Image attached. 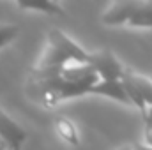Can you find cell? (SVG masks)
I'll use <instances>...</instances> for the list:
<instances>
[{
  "instance_id": "cell-1",
  "label": "cell",
  "mask_w": 152,
  "mask_h": 150,
  "mask_svg": "<svg viewBox=\"0 0 152 150\" xmlns=\"http://www.w3.org/2000/svg\"><path fill=\"white\" fill-rule=\"evenodd\" d=\"M66 64H87V51L62 30L48 32V46L39 60V69L62 67Z\"/></svg>"
},
{
  "instance_id": "cell-5",
  "label": "cell",
  "mask_w": 152,
  "mask_h": 150,
  "mask_svg": "<svg viewBox=\"0 0 152 150\" xmlns=\"http://www.w3.org/2000/svg\"><path fill=\"white\" fill-rule=\"evenodd\" d=\"M88 94H94V95H103V97H110L117 103H122V104H129V99L124 92V87H122V81L117 79V81H97Z\"/></svg>"
},
{
  "instance_id": "cell-9",
  "label": "cell",
  "mask_w": 152,
  "mask_h": 150,
  "mask_svg": "<svg viewBox=\"0 0 152 150\" xmlns=\"http://www.w3.org/2000/svg\"><path fill=\"white\" fill-rule=\"evenodd\" d=\"M55 131H57V134L64 140V141H67L69 145H78L80 143V140H78V133H76V125L69 120V118H66V117H58L57 120H55Z\"/></svg>"
},
{
  "instance_id": "cell-10",
  "label": "cell",
  "mask_w": 152,
  "mask_h": 150,
  "mask_svg": "<svg viewBox=\"0 0 152 150\" xmlns=\"http://www.w3.org/2000/svg\"><path fill=\"white\" fill-rule=\"evenodd\" d=\"M20 28L16 25H11V23H0V50L4 46H7L9 42H12L16 36H18Z\"/></svg>"
},
{
  "instance_id": "cell-8",
  "label": "cell",
  "mask_w": 152,
  "mask_h": 150,
  "mask_svg": "<svg viewBox=\"0 0 152 150\" xmlns=\"http://www.w3.org/2000/svg\"><path fill=\"white\" fill-rule=\"evenodd\" d=\"M18 7H20V9H28V11H41V12L50 14V16L64 14L62 5H58L57 2H50V0H39V2H27V0H21V2H18Z\"/></svg>"
},
{
  "instance_id": "cell-2",
  "label": "cell",
  "mask_w": 152,
  "mask_h": 150,
  "mask_svg": "<svg viewBox=\"0 0 152 150\" xmlns=\"http://www.w3.org/2000/svg\"><path fill=\"white\" fill-rule=\"evenodd\" d=\"M87 64L94 69L99 81H117L122 78L126 69L110 50H97L92 53L87 51Z\"/></svg>"
},
{
  "instance_id": "cell-11",
  "label": "cell",
  "mask_w": 152,
  "mask_h": 150,
  "mask_svg": "<svg viewBox=\"0 0 152 150\" xmlns=\"http://www.w3.org/2000/svg\"><path fill=\"white\" fill-rule=\"evenodd\" d=\"M142 118H143V145L152 147V108H149Z\"/></svg>"
},
{
  "instance_id": "cell-4",
  "label": "cell",
  "mask_w": 152,
  "mask_h": 150,
  "mask_svg": "<svg viewBox=\"0 0 152 150\" xmlns=\"http://www.w3.org/2000/svg\"><path fill=\"white\" fill-rule=\"evenodd\" d=\"M136 2H138V0H122V2L112 4V5L103 12L101 21H103L104 25H112V27L127 23L131 12H133L134 7H136Z\"/></svg>"
},
{
  "instance_id": "cell-12",
  "label": "cell",
  "mask_w": 152,
  "mask_h": 150,
  "mask_svg": "<svg viewBox=\"0 0 152 150\" xmlns=\"http://www.w3.org/2000/svg\"><path fill=\"white\" fill-rule=\"evenodd\" d=\"M133 150H152V147L143 145V143H134V145H133Z\"/></svg>"
},
{
  "instance_id": "cell-13",
  "label": "cell",
  "mask_w": 152,
  "mask_h": 150,
  "mask_svg": "<svg viewBox=\"0 0 152 150\" xmlns=\"http://www.w3.org/2000/svg\"><path fill=\"white\" fill-rule=\"evenodd\" d=\"M117 150H133V147L131 145H124V147H118Z\"/></svg>"
},
{
  "instance_id": "cell-14",
  "label": "cell",
  "mask_w": 152,
  "mask_h": 150,
  "mask_svg": "<svg viewBox=\"0 0 152 150\" xmlns=\"http://www.w3.org/2000/svg\"><path fill=\"white\" fill-rule=\"evenodd\" d=\"M0 150H7V147H5V143H4L2 138H0Z\"/></svg>"
},
{
  "instance_id": "cell-7",
  "label": "cell",
  "mask_w": 152,
  "mask_h": 150,
  "mask_svg": "<svg viewBox=\"0 0 152 150\" xmlns=\"http://www.w3.org/2000/svg\"><path fill=\"white\" fill-rule=\"evenodd\" d=\"M126 74L131 79L133 87L136 88V92H138V95L142 97V101L145 103V106L152 108V79H149L147 76L136 74V73H133L131 69H126Z\"/></svg>"
},
{
  "instance_id": "cell-6",
  "label": "cell",
  "mask_w": 152,
  "mask_h": 150,
  "mask_svg": "<svg viewBox=\"0 0 152 150\" xmlns=\"http://www.w3.org/2000/svg\"><path fill=\"white\" fill-rule=\"evenodd\" d=\"M127 25L134 28H152V0L136 2V7L129 16Z\"/></svg>"
},
{
  "instance_id": "cell-3",
  "label": "cell",
  "mask_w": 152,
  "mask_h": 150,
  "mask_svg": "<svg viewBox=\"0 0 152 150\" xmlns=\"http://www.w3.org/2000/svg\"><path fill=\"white\" fill-rule=\"evenodd\" d=\"M0 138L4 140L7 150H21L23 143L27 141L25 129L16 120H12L2 108H0Z\"/></svg>"
}]
</instances>
